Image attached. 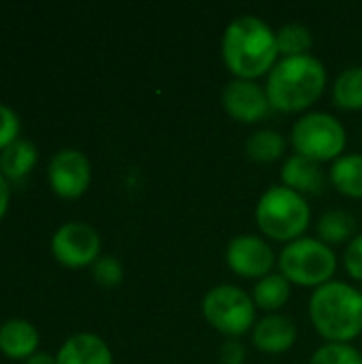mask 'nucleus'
Here are the masks:
<instances>
[{"mask_svg":"<svg viewBox=\"0 0 362 364\" xmlns=\"http://www.w3.org/2000/svg\"><path fill=\"white\" fill-rule=\"evenodd\" d=\"M309 364H362V352L350 343H324L314 352Z\"/></svg>","mask_w":362,"mask_h":364,"instance_id":"5701e85b","label":"nucleus"},{"mask_svg":"<svg viewBox=\"0 0 362 364\" xmlns=\"http://www.w3.org/2000/svg\"><path fill=\"white\" fill-rule=\"evenodd\" d=\"M277 49L284 58H297V55H309V49L314 45V34L303 23H284L277 32Z\"/></svg>","mask_w":362,"mask_h":364,"instance_id":"4be33fe9","label":"nucleus"},{"mask_svg":"<svg viewBox=\"0 0 362 364\" xmlns=\"http://www.w3.org/2000/svg\"><path fill=\"white\" fill-rule=\"evenodd\" d=\"M222 107L239 124H256L271 111L267 90L256 81L230 79L222 90Z\"/></svg>","mask_w":362,"mask_h":364,"instance_id":"9d476101","label":"nucleus"},{"mask_svg":"<svg viewBox=\"0 0 362 364\" xmlns=\"http://www.w3.org/2000/svg\"><path fill=\"white\" fill-rule=\"evenodd\" d=\"M247 350L239 339H228L220 348V364H245Z\"/></svg>","mask_w":362,"mask_h":364,"instance_id":"bb28decb","label":"nucleus"},{"mask_svg":"<svg viewBox=\"0 0 362 364\" xmlns=\"http://www.w3.org/2000/svg\"><path fill=\"white\" fill-rule=\"evenodd\" d=\"M36 158H38L36 147L26 139H17L9 147L2 149L0 171L4 179H21L32 171V166L36 164Z\"/></svg>","mask_w":362,"mask_h":364,"instance_id":"6ab92c4d","label":"nucleus"},{"mask_svg":"<svg viewBox=\"0 0 362 364\" xmlns=\"http://www.w3.org/2000/svg\"><path fill=\"white\" fill-rule=\"evenodd\" d=\"M226 264L243 279H262L275 267V252L258 235H237L226 245Z\"/></svg>","mask_w":362,"mask_h":364,"instance_id":"1a4fd4ad","label":"nucleus"},{"mask_svg":"<svg viewBox=\"0 0 362 364\" xmlns=\"http://www.w3.org/2000/svg\"><path fill=\"white\" fill-rule=\"evenodd\" d=\"M26 364H58V360H55V356H51L47 352H38V354L30 356Z\"/></svg>","mask_w":362,"mask_h":364,"instance_id":"c85d7f7f","label":"nucleus"},{"mask_svg":"<svg viewBox=\"0 0 362 364\" xmlns=\"http://www.w3.org/2000/svg\"><path fill=\"white\" fill-rule=\"evenodd\" d=\"M201 311L207 324L228 339H239L256 326V305L252 294L233 284H220L207 290Z\"/></svg>","mask_w":362,"mask_h":364,"instance_id":"0eeeda50","label":"nucleus"},{"mask_svg":"<svg viewBox=\"0 0 362 364\" xmlns=\"http://www.w3.org/2000/svg\"><path fill=\"white\" fill-rule=\"evenodd\" d=\"M326 87L324 64L309 55L282 58L267 75V96L271 109L280 113L307 111Z\"/></svg>","mask_w":362,"mask_h":364,"instance_id":"f03ea898","label":"nucleus"},{"mask_svg":"<svg viewBox=\"0 0 362 364\" xmlns=\"http://www.w3.org/2000/svg\"><path fill=\"white\" fill-rule=\"evenodd\" d=\"M277 38L256 15L235 17L222 34V60L235 79L256 81L277 64Z\"/></svg>","mask_w":362,"mask_h":364,"instance_id":"f257e3e1","label":"nucleus"},{"mask_svg":"<svg viewBox=\"0 0 362 364\" xmlns=\"http://www.w3.org/2000/svg\"><path fill=\"white\" fill-rule=\"evenodd\" d=\"M9 181L4 179V175L0 173V220L4 218L6 213V207H9Z\"/></svg>","mask_w":362,"mask_h":364,"instance_id":"cd10ccee","label":"nucleus"},{"mask_svg":"<svg viewBox=\"0 0 362 364\" xmlns=\"http://www.w3.org/2000/svg\"><path fill=\"white\" fill-rule=\"evenodd\" d=\"M290 141L299 156L322 164L331 160L335 162L344 156L348 134L335 115L324 111H309L294 122Z\"/></svg>","mask_w":362,"mask_h":364,"instance_id":"423d86ee","label":"nucleus"},{"mask_svg":"<svg viewBox=\"0 0 362 364\" xmlns=\"http://www.w3.org/2000/svg\"><path fill=\"white\" fill-rule=\"evenodd\" d=\"M356 237V218L344 209L322 213L318 222V239L326 245H344Z\"/></svg>","mask_w":362,"mask_h":364,"instance_id":"a211bd4d","label":"nucleus"},{"mask_svg":"<svg viewBox=\"0 0 362 364\" xmlns=\"http://www.w3.org/2000/svg\"><path fill=\"white\" fill-rule=\"evenodd\" d=\"M277 264L280 273L290 284L303 288H320L333 282L337 271V256L333 247L320 239L301 237L282 250Z\"/></svg>","mask_w":362,"mask_h":364,"instance_id":"39448f33","label":"nucleus"},{"mask_svg":"<svg viewBox=\"0 0 362 364\" xmlns=\"http://www.w3.org/2000/svg\"><path fill=\"white\" fill-rule=\"evenodd\" d=\"M17 134H19V117L11 107L0 105V149L17 141Z\"/></svg>","mask_w":362,"mask_h":364,"instance_id":"393cba45","label":"nucleus"},{"mask_svg":"<svg viewBox=\"0 0 362 364\" xmlns=\"http://www.w3.org/2000/svg\"><path fill=\"white\" fill-rule=\"evenodd\" d=\"M333 102L344 111L362 109V66H350L333 83Z\"/></svg>","mask_w":362,"mask_h":364,"instance_id":"412c9836","label":"nucleus"},{"mask_svg":"<svg viewBox=\"0 0 362 364\" xmlns=\"http://www.w3.org/2000/svg\"><path fill=\"white\" fill-rule=\"evenodd\" d=\"M252 299L256 309L277 314L290 301V282L282 273H271L256 282Z\"/></svg>","mask_w":362,"mask_h":364,"instance_id":"f3484780","label":"nucleus"},{"mask_svg":"<svg viewBox=\"0 0 362 364\" xmlns=\"http://www.w3.org/2000/svg\"><path fill=\"white\" fill-rule=\"evenodd\" d=\"M297 324L284 314H269L252 331L254 346L265 354H284L297 343Z\"/></svg>","mask_w":362,"mask_h":364,"instance_id":"f8f14e48","label":"nucleus"},{"mask_svg":"<svg viewBox=\"0 0 362 364\" xmlns=\"http://www.w3.org/2000/svg\"><path fill=\"white\" fill-rule=\"evenodd\" d=\"M92 275H94V279H96L98 286H102V288H115L124 279V267L113 256H100L94 262V267H92Z\"/></svg>","mask_w":362,"mask_h":364,"instance_id":"b1692460","label":"nucleus"},{"mask_svg":"<svg viewBox=\"0 0 362 364\" xmlns=\"http://www.w3.org/2000/svg\"><path fill=\"white\" fill-rule=\"evenodd\" d=\"M55 260L70 269L94 264L100 258V235L83 222H68L60 226L51 239Z\"/></svg>","mask_w":362,"mask_h":364,"instance_id":"6e6552de","label":"nucleus"},{"mask_svg":"<svg viewBox=\"0 0 362 364\" xmlns=\"http://www.w3.org/2000/svg\"><path fill=\"white\" fill-rule=\"evenodd\" d=\"M282 186L299 192L301 196H318L326 188V175L318 162L292 154L282 166Z\"/></svg>","mask_w":362,"mask_h":364,"instance_id":"ddd939ff","label":"nucleus"},{"mask_svg":"<svg viewBox=\"0 0 362 364\" xmlns=\"http://www.w3.org/2000/svg\"><path fill=\"white\" fill-rule=\"evenodd\" d=\"M92 181V166L83 151L60 149L49 162L51 190L62 198H79Z\"/></svg>","mask_w":362,"mask_h":364,"instance_id":"9b49d317","label":"nucleus"},{"mask_svg":"<svg viewBox=\"0 0 362 364\" xmlns=\"http://www.w3.org/2000/svg\"><path fill=\"white\" fill-rule=\"evenodd\" d=\"M329 181L339 194L362 198V154H344L337 158L329 171Z\"/></svg>","mask_w":362,"mask_h":364,"instance_id":"dca6fc26","label":"nucleus"},{"mask_svg":"<svg viewBox=\"0 0 362 364\" xmlns=\"http://www.w3.org/2000/svg\"><path fill=\"white\" fill-rule=\"evenodd\" d=\"M344 264L352 279L362 282V232L348 243L344 254Z\"/></svg>","mask_w":362,"mask_h":364,"instance_id":"a878e982","label":"nucleus"},{"mask_svg":"<svg viewBox=\"0 0 362 364\" xmlns=\"http://www.w3.org/2000/svg\"><path fill=\"white\" fill-rule=\"evenodd\" d=\"M309 320L326 343H350L362 333V292L346 282H329L309 296Z\"/></svg>","mask_w":362,"mask_h":364,"instance_id":"7ed1b4c3","label":"nucleus"},{"mask_svg":"<svg viewBox=\"0 0 362 364\" xmlns=\"http://www.w3.org/2000/svg\"><path fill=\"white\" fill-rule=\"evenodd\" d=\"M55 360L58 364H113V354L98 335L77 333L64 341Z\"/></svg>","mask_w":362,"mask_h":364,"instance_id":"4468645a","label":"nucleus"},{"mask_svg":"<svg viewBox=\"0 0 362 364\" xmlns=\"http://www.w3.org/2000/svg\"><path fill=\"white\" fill-rule=\"evenodd\" d=\"M312 222V209L305 196L286 188H269L256 205V224L260 232L280 243H292L305 237Z\"/></svg>","mask_w":362,"mask_h":364,"instance_id":"20e7f679","label":"nucleus"},{"mask_svg":"<svg viewBox=\"0 0 362 364\" xmlns=\"http://www.w3.org/2000/svg\"><path fill=\"white\" fill-rule=\"evenodd\" d=\"M245 154L250 160L258 164H271L286 154V139L277 130H271V128L256 130L245 141Z\"/></svg>","mask_w":362,"mask_h":364,"instance_id":"aec40b11","label":"nucleus"},{"mask_svg":"<svg viewBox=\"0 0 362 364\" xmlns=\"http://www.w3.org/2000/svg\"><path fill=\"white\" fill-rule=\"evenodd\" d=\"M38 346L36 328L26 320H9L0 326V352L11 360H28Z\"/></svg>","mask_w":362,"mask_h":364,"instance_id":"2eb2a0df","label":"nucleus"}]
</instances>
